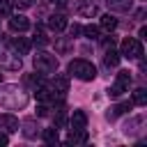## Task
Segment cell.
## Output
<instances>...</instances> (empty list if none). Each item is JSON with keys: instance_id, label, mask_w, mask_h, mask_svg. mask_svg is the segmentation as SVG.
<instances>
[{"instance_id": "cell-1", "label": "cell", "mask_w": 147, "mask_h": 147, "mask_svg": "<svg viewBox=\"0 0 147 147\" xmlns=\"http://www.w3.org/2000/svg\"><path fill=\"white\" fill-rule=\"evenodd\" d=\"M69 74L76 76L78 80H94V78H96V67H94L92 62L78 57V60H71V62H69Z\"/></svg>"}, {"instance_id": "cell-2", "label": "cell", "mask_w": 147, "mask_h": 147, "mask_svg": "<svg viewBox=\"0 0 147 147\" xmlns=\"http://www.w3.org/2000/svg\"><path fill=\"white\" fill-rule=\"evenodd\" d=\"M0 103L7 108H23L28 103V96L16 87V85H5V92L0 96Z\"/></svg>"}, {"instance_id": "cell-3", "label": "cell", "mask_w": 147, "mask_h": 147, "mask_svg": "<svg viewBox=\"0 0 147 147\" xmlns=\"http://www.w3.org/2000/svg\"><path fill=\"white\" fill-rule=\"evenodd\" d=\"M32 62H34V69L39 71V74H55V69H57V57L55 55H51V53H37L34 57H32Z\"/></svg>"}, {"instance_id": "cell-4", "label": "cell", "mask_w": 147, "mask_h": 147, "mask_svg": "<svg viewBox=\"0 0 147 147\" xmlns=\"http://www.w3.org/2000/svg\"><path fill=\"white\" fill-rule=\"evenodd\" d=\"M119 55H124L129 60H140L142 57V41L138 37H126L122 41V53Z\"/></svg>"}, {"instance_id": "cell-5", "label": "cell", "mask_w": 147, "mask_h": 147, "mask_svg": "<svg viewBox=\"0 0 147 147\" xmlns=\"http://www.w3.org/2000/svg\"><path fill=\"white\" fill-rule=\"evenodd\" d=\"M51 90L55 92V96H64L69 92V78L67 76H55L51 83Z\"/></svg>"}, {"instance_id": "cell-6", "label": "cell", "mask_w": 147, "mask_h": 147, "mask_svg": "<svg viewBox=\"0 0 147 147\" xmlns=\"http://www.w3.org/2000/svg\"><path fill=\"white\" fill-rule=\"evenodd\" d=\"M131 101H122V103H117V106H113L108 113H106V119L108 122H113V119H117V115H124V113H129L131 110Z\"/></svg>"}, {"instance_id": "cell-7", "label": "cell", "mask_w": 147, "mask_h": 147, "mask_svg": "<svg viewBox=\"0 0 147 147\" xmlns=\"http://www.w3.org/2000/svg\"><path fill=\"white\" fill-rule=\"evenodd\" d=\"M0 129L7 131V133H14V131H18V119L14 115L5 113V115H0Z\"/></svg>"}, {"instance_id": "cell-8", "label": "cell", "mask_w": 147, "mask_h": 147, "mask_svg": "<svg viewBox=\"0 0 147 147\" xmlns=\"http://www.w3.org/2000/svg\"><path fill=\"white\" fill-rule=\"evenodd\" d=\"M34 99L39 103H55V92L51 87H39V90H34Z\"/></svg>"}, {"instance_id": "cell-9", "label": "cell", "mask_w": 147, "mask_h": 147, "mask_svg": "<svg viewBox=\"0 0 147 147\" xmlns=\"http://www.w3.org/2000/svg\"><path fill=\"white\" fill-rule=\"evenodd\" d=\"M9 28H11L14 32H25V30L30 28V21L18 14V16H11V18H9Z\"/></svg>"}, {"instance_id": "cell-10", "label": "cell", "mask_w": 147, "mask_h": 147, "mask_svg": "<svg viewBox=\"0 0 147 147\" xmlns=\"http://www.w3.org/2000/svg\"><path fill=\"white\" fill-rule=\"evenodd\" d=\"M80 142H87V131L85 129H71L69 138H67V145H80Z\"/></svg>"}, {"instance_id": "cell-11", "label": "cell", "mask_w": 147, "mask_h": 147, "mask_svg": "<svg viewBox=\"0 0 147 147\" xmlns=\"http://www.w3.org/2000/svg\"><path fill=\"white\" fill-rule=\"evenodd\" d=\"M48 28L55 30V32H62L67 28V18L62 14H53V16H48Z\"/></svg>"}, {"instance_id": "cell-12", "label": "cell", "mask_w": 147, "mask_h": 147, "mask_svg": "<svg viewBox=\"0 0 147 147\" xmlns=\"http://www.w3.org/2000/svg\"><path fill=\"white\" fill-rule=\"evenodd\" d=\"M87 126V115L85 110H74L71 113V129H85Z\"/></svg>"}, {"instance_id": "cell-13", "label": "cell", "mask_w": 147, "mask_h": 147, "mask_svg": "<svg viewBox=\"0 0 147 147\" xmlns=\"http://www.w3.org/2000/svg\"><path fill=\"white\" fill-rule=\"evenodd\" d=\"M131 83H133L131 74H129V71H119V74H117V80H115V87H119L122 92H126V90L131 87Z\"/></svg>"}, {"instance_id": "cell-14", "label": "cell", "mask_w": 147, "mask_h": 147, "mask_svg": "<svg viewBox=\"0 0 147 147\" xmlns=\"http://www.w3.org/2000/svg\"><path fill=\"white\" fill-rule=\"evenodd\" d=\"M11 48H14L18 55H25V53L30 51V41H28L25 37H16V39H11Z\"/></svg>"}, {"instance_id": "cell-15", "label": "cell", "mask_w": 147, "mask_h": 147, "mask_svg": "<svg viewBox=\"0 0 147 147\" xmlns=\"http://www.w3.org/2000/svg\"><path fill=\"white\" fill-rule=\"evenodd\" d=\"M99 28H101V30H106V32H113V30L117 28V18H115L113 14H106V16H101Z\"/></svg>"}, {"instance_id": "cell-16", "label": "cell", "mask_w": 147, "mask_h": 147, "mask_svg": "<svg viewBox=\"0 0 147 147\" xmlns=\"http://www.w3.org/2000/svg\"><path fill=\"white\" fill-rule=\"evenodd\" d=\"M103 62H106V67H117V64H119V53H117L113 46H110V48H106Z\"/></svg>"}, {"instance_id": "cell-17", "label": "cell", "mask_w": 147, "mask_h": 147, "mask_svg": "<svg viewBox=\"0 0 147 147\" xmlns=\"http://www.w3.org/2000/svg\"><path fill=\"white\" fill-rule=\"evenodd\" d=\"M39 133H41V129L34 126L32 119H25V122H23V136H25V138H37Z\"/></svg>"}, {"instance_id": "cell-18", "label": "cell", "mask_w": 147, "mask_h": 147, "mask_svg": "<svg viewBox=\"0 0 147 147\" xmlns=\"http://www.w3.org/2000/svg\"><path fill=\"white\" fill-rule=\"evenodd\" d=\"M131 103H136V106H145V103H147V90H145V87L133 90V101H131Z\"/></svg>"}, {"instance_id": "cell-19", "label": "cell", "mask_w": 147, "mask_h": 147, "mask_svg": "<svg viewBox=\"0 0 147 147\" xmlns=\"http://www.w3.org/2000/svg\"><path fill=\"white\" fill-rule=\"evenodd\" d=\"M110 9H119V11H129L131 9V0H106Z\"/></svg>"}, {"instance_id": "cell-20", "label": "cell", "mask_w": 147, "mask_h": 147, "mask_svg": "<svg viewBox=\"0 0 147 147\" xmlns=\"http://www.w3.org/2000/svg\"><path fill=\"white\" fill-rule=\"evenodd\" d=\"M41 136H44V140H46L48 145H55V142H57V129H44Z\"/></svg>"}, {"instance_id": "cell-21", "label": "cell", "mask_w": 147, "mask_h": 147, "mask_svg": "<svg viewBox=\"0 0 147 147\" xmlns=\"http://www.w3.org/2000/svg\"><path fill=\"white\" fill-rule=\"evenodd\" d=\"M83 32H85V37H90V39H99V28H96V25H85Z\"/></svg>"}, {"instance_id": "cell-22", "label": "cell", "mask_w": 147, "mask_h": 147, "mask_svg": "<svg viewBox=\"0 0 147 147\" xmlns=\"http://www.w3.org/2000/svg\"><path fill=\"white\" fill-rule=\"evenodd\" d=\"M55 48H57V53H67V51L71 48V41H69V39H60V41L55 44Z\"/></svg>"}, {"instance_id": "cell-23", "label": "cell", "mask_w": 147, "mask_h": 147, "mask_svg": "<svg viewBox=\"0 0 147 147\" xmlns=\"http://www.w3.org/2000/svg\"><path fill=\"white\" fill-rule=\"evenodd\" d=\"M34 44H37V46H46V44H48L46 34H44L41 30H37V32H34Z\"/></svg>"}, {"instance_id": "cell-24", "label": "cell", "mask_w": 147, "mask_h": 147, "mask_svg": "<svg viewBox=\"0 0 147 147\" xmlns=\"http://www.w3.org/2000/svg\"><path fill=\"white\" fill-rule=\"evenodd\" d=\"M11 11V2L9 0H0V16H9Z\"/></svg>"}, {"instance_id": "cell-25", "label": "cell", "mask_w": 147, "mask_h": 147, "mask_svg": "<svg viewBox=\"0 0 147 147\" xmlns=\"http://www.w3.org/2000/svg\"><path fill=\"white\" fill-rule=\"evenodd\" d=\"M80 14H83V16H94V14H96V7H94V5H87V7L80 9Z\"/></svg>"}, {"instance_id": "cell-26", "label": "cell", "mask_w": 147, "mask_h": 147, "mask_svg": "<svg viewBox=\"0 0 147 147\" xmlns=\"http://www.w3.org/2000/svg\"><path fill=\"white\" fill-rule=\"evenodd\" d=\"M80 32H83V28H80V25H78V23H74V25H71V28H69V34H71V39H74V37H78V34H80Z\"/></svg>"}, {"instance_id": "cell-27", "label": "cell", "mask_w": 147, "mask_h": 147, "mask_svg": "<svg viewBox=\"0 0 147 147\" xmlns=\"http://www.w3.org/2000/svg\"><path fill=\"white\" fill-rule=\"evenodd\" d=\"M37 115H39V117H46V115H48V103H39Z\"/></svg>"}, {"instance_id": "cell-28", "label": "cell", "mask_w": 147, "mask_h": 147, "mask_svg": "<svg viewBox=\"0 0 147 147\" xmlns=\"http://www.w3.org/2000/svg\"><path fill=\"white\" fill-rule=\"evenodd\" d=\"M25 83H28V85H39V83H41V76H37V78H34V76H25Z\"/></svg>"}, {"instance_id": "cell-29", "label": "cell", "mask_w": 147, "mask_h": 147, "mask_svg": "<svg viewBox=\"0 0 147 147\" xmlns=\"http://www.w3.org/2000/svg\"><path fill=\"white\" fill-rule=\"evenodd\" d=\"M14 5H16V7H21V9H25V7H30V5H32V0H14Z\"/></svg>"}, {"instance_id": "cell-30", "label": "cell", "mask_w": 147, "mask_h": 147, "mask_svg": "<svg viewBox=\"0 0 147 147\" xmlns=\"http://www.w3.org/2000/svg\"><path fill=\"white\" fill-rule=\"evenodd\" d=\"M103 46H106V48L115 46V37H113V34H110V37H106V39H103Z\"/></svg>"}, {"instance_id": "cell-31", "label": "cell", "mask_w": 147, "mask_h": 147, "mask_svg": "<svg viewBox=\"0 0 147 147\" xmlns=\"http://www.w3.org/2000/svg\"><path fill=\"white\" fill-rule=\"evenodd\" d=\"M7 142H9V138H7V133H5V131H0V147H5Z\"/></svg>"}, {"instance_id": "cell-32", "label": "cell", "mask_w": 147, "mask_h": 147, "mask_svg": "<svg viewBox=\"0 0 147 147\" xmlns=\"http://www.w3.org/2000/svg\"><path fill=\"white\" fill-rule=\"evenodd\" d=\"M0 78H2V74H0Z\"/></svg>"}]
</instances>
